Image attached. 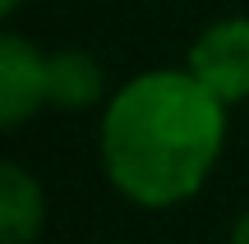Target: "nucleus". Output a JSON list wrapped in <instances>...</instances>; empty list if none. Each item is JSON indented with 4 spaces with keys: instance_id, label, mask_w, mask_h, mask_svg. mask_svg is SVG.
Instances as JSON below:
<instances>
[{
    "instance_id": "obj_5",
    "label": "nucleus",
    "mask_w": 249,
    "mask_h": 244,
    "mask_svg": "<svg viewBox=\"0 0 249 244\" xmlns=\"http://www.w3.org/2000/svg\"><path fill=\"white\" fill-rule=\"evenodd\" d=\"M102 92H107V74H102V65L88 51L65 46V51L46 55V101L51 106L88 111V106L102 101Z\"/></svg>"
},
{
    "instance_id": "obj_4",
    "label": "nucleus",
    "mask_w": 249,
    "mask_h": 244,
    "mask_svg": "<svg viewBox=\"0 0 249 244\" xmlns=\"http://www.w3.org/2000/svg\"><path fill=\"white\" fill-rule=\"evenodd\" d=\"M46 226V194L18 162L0 166V244H33Z\"/></svg>"
},
{
    "instance_id": "obj_7",
    "label": "nucleus",
    "mask_w": 249,
    "mask_h": 244,
    "mask_svg": "<svg viewBox=\"0 0 249 244\" xmlns=\"http://www.w3.org/2000/svg\"><path fill=\"white\" fill-rule=\"evenodd\" d=\"M18 5H23V0H0V14H14Z\"/></svg>"
},
{
    "instance_id": "obj_1",
    "label": "nucleus",
    "mask_w": 249,
    "mask_h": 244,
    "mask_svg": "<svg viewBox=\"0 0 249 244\" xmlns=\"http://www.w3.org/2000/svg\"><path fill=\"white\" fill-rule=\"evenodd\" d=\"M226 147V101L189 69H143L120 83L97 125L111 189L139 208H180L208 184Z\"/></svg>"
},
{
    "instance_id": "obj_6",
    "label": "nucleus",
    "mask_w": 249,
    "mask_h": 244,
    "mask_svg": "<svg viewBox=\"0 0 249 244\" xmlns=\"http://www.w3.org/2000/svg\"><path fill=\"white\" fill-rule=\"evenodd\" d=\"M231 244H249V212L240 221H235V230H231Z\"/></svg>"
},
{
    "instance_id": "obj_3",
    "label": "nucleus",
    "mask_w": 249,
    "mask_h": 244,
    "mask_svg": "<svg viewBox=\"0 0 249 244\" xmlns=\"http://www.w3.org/2000/svg\"><path fill=\"white\" fill-rule=\"evenodd\" d=\"M46 106V55L28 37L5 33L0 37V125L18 129L23 120Z\"/></svg>"
},
{
    "instance_id": "obj_2",
    "label": "nucleus",
    "mask_w": 249,
    "mask_h": 244,
    "mask_svg": "<svg viewBox=\"0 0 249 244\" xmlns=\"http://www.w3.org/2000/svg\"><path fill=\"white\" fill-rule=\"evenodd\" d=\"M185 69L213 92L217 101L235 106L249 97V18H217L189 46Z\"/></svg>"
}]
</instances>
